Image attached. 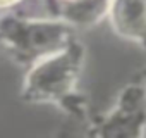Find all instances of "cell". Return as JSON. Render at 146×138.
I'll list each match as a JSON object with an SVG mask.
<instances>
[{
    "instance_id": "cell-1",
    "label": "cell",
    "mask_w": 146,
    "mask_h": 138,
    "mask_svg": "<svg viewBox=\"0 0 146 138\" xmlns=\"http://www.w3.org/2000/svg\"><path fill=\"white\" fill-rule=\"evenodd\" d=\"M84 66V47L72 40L64 48L33 62L23 81L21 95L31 104L65 107L76 97V85Z\"/></svg>"
},
{
    "instance_id": "cell-2",
    "label": "cell",
    "mask_w": 146,
    "mask_h": 138,
    "mask_svg": "<svg viewBox=\"0 0 146 138\" xmlns=\"http://www.w3.org/2000/svg\"><path fill=\"white\" fill-rule=\"evenodd\" d=\"M74 26L62 17H24L5 14L0 17V43L19 64H33L74 40Z\"/></svg>"
},
{
    "instance_id": "cell-3",
    "label": "cell",
    "mask_w": 146,
    "mask_h": 138,
    "mask_svg": "<svg viewBox=\"0 0 146 138\" xmlns=\"http://www.w3.org/2000/svg\"><path fill=\"white\" fill-rule=\"evenodd\" d=\"M146 131V81L131 83L117 97L115 105L102 119L96 135L143 136Z\"/></svg>"
},
{
    "instance_id": "cell-4",
    "label": "cell",
    "mask_w": 146,
    "mask_h": 138,
    "mask_svg": "<svg viewBox=\"0 0 146 138\" xmlns=\"http://www.w3.org/2000/svg\"><path fill=\"white\" fill-rule=\"evenodd\" d=\"M107 17L119 36L146 48V0H110Z\"/></svg>"
},
{
    "instance_id": "cell-5",
    "label": "cell",
    "mask_w": 146,
    "mask_h": 138,
    "mask_svg": "<svg viewBox=\"0 0 146 138\" xmlns=\"http://www.w3.org/2000/svg\"><path fill=\"white\" fill-rule=\"evenodd\" d=\"M23 0H0V11H5V9H12L14 5L21 4Z\"/></svg>"
},
{
    "instance_id": "cell-6",
    "label": "cell",
    "mask_w": 146,
    "mask_h": 138,
    "mask_svg": "<svg viewBox=\"0 0 146 138\" xmlns=\"http://www.w3.org/2000/svg\"><path fill=\"white\" fill-rule=\"evenodd\" d=\"M57 2H62V4H74V2H81V0H57Z\"/></svg>"
},
{
    "instance_id": "cell-7",
    "label": "cell",
    "mask_w": 146,
    "mask_h": 138,
    "mask_svg": "<svg viewBox=\"0 0 146 138\" xmlns=\"http://www.w3.org/2000/svg\"><path fill=\"white\" fill-rule=\"evenodd\" d=\"M143 80H144V81H146V71H144V73H143Z\"/></svg>"
}]
</instances>
